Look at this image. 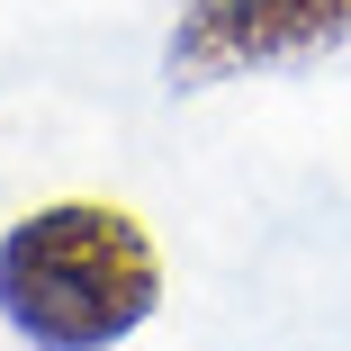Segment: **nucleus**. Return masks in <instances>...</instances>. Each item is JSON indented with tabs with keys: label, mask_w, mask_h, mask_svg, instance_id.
<instances>
[{
	"label": "nucleus",
	"mask_w": 351,
	"mask_h": 351,
	"mask_svg": "<svg viewBox=\"0 0 351 351\" xmlns=\"http://www.w3.org/2000/svg\"><path fill=\"white\" fill-rule=\"evenodd\" d=\"M351 45V0H189L162 36L171 90H226L261 73H298Z\"/></svg>",
	"instance_id": "obj_2"
},
{
	"label": "nucleus",
	"mask_w": 351,
	"mask_h": 351,
	"mask_svg": "<svg viewBox=\"0 0 351 351\" xmlns=\"http://www.w3.org/2000/svg\"><path fill=\"white\" fill-rule=\"evenodd\" d=\"M162 306L154 234L108 198H54L0 234V324L36 351H117Z\"/></svg>",
	"instance_id": "obj_1"
}]
</instances>
